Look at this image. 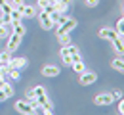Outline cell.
Masks as SVG:
<instances>
[{
	"label": "cell",
	"mask_w": 124,
	"mask_h": 115,
	"mask_svg": "<svg viewBox=\"0 0 124 115\" xmlns=\"http://www.w3.org/2000/svg\"><path fill=\"white\" fill-rule=\"evenodd\" d=\"M14 109L19 111V113H23V115H29L31 111H34V106H32L31 102H27V100H17L16 104H14Z\"/></svg>",
	"instance_id": "obj_1"
},
{
	"label": "cell",
	"mask_w": 124,
	"mask_h": 115,
	"mask_svg": "<svg viewBox=\"0 0 124 115\" xmlns=\"http://www.w3.org/2000/svg\"><path fill=\"white\" fill-rule=\"evenodd\" d=\"M77 27V19H73V17H67L65 21H63L61 25L57 27V35H69L73 29Z\"/></svg>",
	"instance_id": "obj_2"
},
{
	"label": "cell",
	"mask_w": 124,
	"mask_h": 115,
	"mask_svg": "<svg viewBox=\"0 0 124 115\" xmlns=\"http://www.w3.org/2000/svg\"><path fill=\"white\" fill-rule=\"evenodd\" d=\"M21 38L23 36H19V35H16V33H10L8 35V44H6V52H14V50H17V46L21 44Z\"/></svg>",
	"instance_id": "obj_3"
},
{
	"label": "cell",
	"mask_w": 124,
	"mask_h": 115,
	"mask_svg": "<svg viewBox=\"0 0 124 115\" xmlns=\"http://www.w3.org/2000/svg\"><path fill=\"white\" fill-rule=\"evenodd\" d=\"M113 102H115V98H113L111 92H101V94H97V96L93 98V104H95V106H111Z\"/></svg>",
	"instance_id": "obj_4"
},
{
	"label": "cell",
	"mask_w": 124,
	"mask_h": 115,
	"mask_svg": "<svg viewBox=\"0 0 124 115\" xmlns=\"http://www.w3.org/2000/svg\"><path fill=\"white\" fill-rule=\"evenodd\" d=\"M95 81H97V75H95L93 71H84V73H80V79H78V82H80L82 86L93 84Z\"/></svg>",
	"instance_id": "obj_5"
},
{
	"label": "cell",
	"mask_w": 124,
	"mask_h": 115,
	"mask_svg": "<svg viewBox=\"0 0 124 115\" xmlns=\"http://www.w3.org/2000/svg\"><path fill=\"white\" fill-rule=\"evenodd\" d=\"M38 23H40V27L46 29V31H50V29L54 27V21H52V17H50L48 12H40V14H38Z\"/></svg>",
	"instance_id": "obj_6"
},
{
	"label": "cell",
	"mask_w": 124,
	"mask_h": 115,
	"mask_svg": "<svg viewBox=\"0 0 124 115\" xmlns=\"http://www.w3.org/2000/svg\"><path fill=\"white\" fill-rule=\"evenodd\" d=\"M6 67H14V69H23V67H27V58H16V56H12V60L8 62V65Z\"/></svg>",
	"instance_id": "obj_7"
},
{
	"label": "cell",
	"mask_w": 124,
	"mask_h": 115,
	"mask_svg": "<svg viewBox=\"0 0 124 115\" xmlns=\"http://www.w3.org/2000/svg\"><path fill=\"white\" fill-rule=\"evenodd\" d=\"M55 4H57V0H38V8H40V12H52V10H55Z\"/></svg>",
	"instance_id": "obj_8"
},
{
	"label": "cell",
	"mask_w": 124,
	"mask_h": 115,
	"mask_svg": "<svg viewBox=\"0 0 124 115\" xmlns=\"http://www.w3.org/2000/svg\"><path fill=\"white\" fill-rule=\"evenodd\" d=\"M118 35L115 29H111V27H103V29H99V38H103V40H113V38H116Z\"/></svg>",
	"instance_id": "obj_9"
},
{
	"label": "cell",
	"mask_w": 124,
	"mask_h": 115,
	"mask_svg": "<svg viewBox=\"0 0 124 115\" xmlns=\"http://www.w3.org/2000/svg\"><path fill=\"white\" fill-rule=\"evenodd\" d=\"M59 71H61L59 65H52V63L42 67V75H44V77H57V75H59Z\"/></svg>",
	"instance_id": "obj_10"
},
{
	"label": "cell",
	"mask_w": 124,
	"mask_h": 115,
	"mask_svg": "<svg viewBox=\"0 0 124 115\" xmlns=\"http://www.w3.org/2000/svg\"><path fill=\"white\" fill-rule=\"evenodd\" d=\"M111 44H113V50H115L118 56H124V38H122V36L113 38V40H111Z\"/></svg>",
	"instance_id": "obj_11"
},
{
	"label": "cell",
	"mask_w": 124,
	"mask_h": 115,
	"mask_svg": "<svg viewBox=\"0 0 124 115\" xmlns=\"http://www.w3.org/2000/svg\"><path fill=\"white\" fill-rule=\"evenodd\" d=\"M19 12H21L23 19H25V17H34V16H36V8L31 6V4H23V6L19 8Z\"/></svg>",
	"instance_id": "obj_12"
},
{
	"label": "cell",
	"mask_w": 124,
	"mask_h": 115,
	"mask_svg": "<svg viewBox=\"0 0 124 115\" xmlns=\"http://www.w3.org/2000/svg\"><path fill=\"white\" fill-rule=\"evenodd\" d=\"M50 17H52L54 25H61L63 21L67 19V16H65V14H61V12H57V10H52V12H50Z\"/></svg>",
	"instance_id": "obj_13"
},
{
	"label": "cell",
	"mask_w": 124,
	"mask_h": 115,
	"mask_svg": "<svg viewBox=\"0 0 124 115\" xmlns=\"http://www.w3.org/2000/svg\"><path fill=\"white\" fill-rule=\"evenodd\" d=\"M10 27H12V33L19 35V36H25V33H27V27H25L21 21H17V23H10Z\"/></svg>",
	"instance_id": "obj_14"
},
{
	"label": "cell",
	"mask_w": 124,
	"mask_h": 115,
	"mask_svg": "<svg viewBox=\"0 0 124 115\" xmlns=\"http://www.w3.org/2000/svg\"><path fill=\"white\" fill-rule=\"evenodd\" d=\"M111 67H113L115 71H118V73H124V58H122V56L115 58V60L111 62Z\"/></svg>",
	"instance_id": "obj_15"
},
{
	"label": "cell",
	"mask_w": 124,
	"mask_h": 115,
	"mask_svg": "<svg viewBox=\"0 0 124 115\" xmlns=\"http://www.w3.org/2000/svg\"><path fill=\"white\" fill-rule=\"evenodd\" d=\"M61 60H63L65 65H71V63H73V58H71V54H69L67 46H63V48H61Z\"/></svg>",
	"instance_id": "obj_16"
},
{
	"label": "cell",
	"mask_w": 124,
	"mask_h": 115,
	"mask_svg": "<svg viewBox=\"0 0 124 115\" xmlns=\"http://www.w3.org/2000/svg\"><path fill=\"white\" fill-rule=\"evenodd\" d=\"M71 67H73V71H75V73H78V75L86 71V67H84V63H82V60H78V62H73V63H71Z\"/></svg>",
	"instance_id": "obj_17"
},
{
	"label": "cell",
	"mask_w": 124,
	"mask_h": 115,
	"mask_svg": "<svg viewBox=\"0 0 124 115\" xmlns=\"http://www.w3.org/2000/svg\"><path fill=\"white\" fill-rule=\"evenodd\" d=\"M6 75H8L12 81H19V79H21V75H19V69H14V67H8Z\"/></svg>",
	"instance_id": "obj_18"
},
{
	"label": "cell",
	"mask_w": 124,
	"mask_h": 115,
	"mask_svg": "<svg viewBox=\"0 0 124 115\" xmlns=\"http://www.w3.org/2000/svg\"><path fill=\"white\" fill-rule=\"evenodd\" d=\"M23 19V16H21V12L19 10H12V14H10V23H17V21H21Z\"/></svg>",
	"instance_id": "obj_19"
},
{
	"label": "cell",
	"mask_w": 124,
	"mask_h": 115,
	"mask_svg": "<svg viewBox=\"0 0 124 115\" xmlns=\"http://www.w3.org/2000/svg\"><path fill=\"white\" fill-rule=\"evenodd\" d=\"M115 31H116V35H118V36H122V38H124V16L120 17L118 21H116V27H115Z\"/></svg>",
	"instance_id": "obj_20"
},
{
	"label": "cell",
	"mask_w": 124,
	"mask_h": 115,
	"mask_svg": "<svg viewBox=\"0 0 124 115\" xmlns=\"http://www.w3.org/2000/svg\"><path fill=\"white\" fill-rule=\"evenodd\" d=\"M0 90H2V92H4V94H6L8 98H10V96H14V86H12V84H10L8 81L2 84V88H0Z\"/></svg>",
	"instance_id": "obj_21"
},
{
	"label": "cell",
	"mask_w": 124,
	"mask_h": 115,
	"mask_svg": "<svg viewBox=\"0 0 124 115\" xmlns=\"http://www.w3.org/2000/svg\"><path fill=\"white\" fill-rule=\"evenodd\" d=\"M10 60H12V54H10V52H6V50L0 52V65H8Z\"/></svg>",
	"instance_id": "obj_22"
},
{
	"label": "cell",
	"mask_w": 124,
	"mask_h": 115,
	"mask_svg": "<svg viewBox=\"0 0 124 115\" xmlns=\"http://www.w3.org/2000/svg\"><path fill=\"white\" fill-rule=\"evenodd\" d=\"M27 102H31L32 106H36V94H34V90H27Z\"/></svg>",
	"instance_id": "obj_23"
},
{
	"label": "cell",
	"mask_w": 124,
	"mask_h": 115,
	"mask_svg": "<svg viewBox=\"0 0 124 115\" xmlns=\"http://www.w3.org/2000/svg\"><path fill=\"white\" fill-rule=\"evenodd\" d=\"M57 40L61 42L63 46H67V44H71V36H69V35H57Z\"/></svg>",
	"instance_id": "obj_24"
},
{
	"label": "cell",
	"mask_w": 124,
	"mask_h": 115,
	"mask_svg": "<svg viewBox=\"0 0 124 115\" xmlns=\"http://www.w3.org/2000/svg\"><path fill=\"white\" fill-rule=\"evenodd\" d=\"M10 4H12V8H16V10H19L23 4H25V0H10Z\"/></svg>",
	"instance_id": "obj_25"
},
{
	"label": "cell",
	"mask_w": 124,
	"mask_h": 115,
	"mask_svg": "<svg viewBox=\"0 0 124 115\" xmlns=\"http://www.w3.org/2000/svg\"><path fill=\"white\" fill-rule=\"evenodd\" d=\"M111 94H113V98L116 100V102H118V100L122 98V90H120V88H115V90H113Z\"/></svg>",
	"instance_id": "obj_26"
},
{
	"label": "cell",
	"mask_w": 124,
	"mask_h": 115,
	"mask_svg": "<svg viewBox=\"0 0 124 115\" xmlns=\"http://www.w3.org/2000/svg\"><path fill=\"white\" fill-rule=\"evenodd\" d=\"M32 90H34V94H36V96H40V94H44V92H46V88H44V86H40V84H38V86H34Z\"/></svg>",
	"instance_id": "obj_27"
},
{
	"label": "cell",
	"mask_w": 124,
	"mask_h": 115,
	"mask_svg": "<svg viewBox=\"0 0 124 115\" xmlns=\"http://www.w3.org/2000/svg\"><path fill=\"white\" fill-rule=\"evenodd\" d=\"M118 113H120V115H124V98H120V100H118Z\"/></svg>",
	"instance_id": "obj_28"
},
{
	"label": "cell",
	"mask_w": 124,
	"mask_h": 115,
	"mask_svg": "<svg viewBox=\"0 0 124 115\" xmlns=\"http://www.w3.org/2000/svg\"><path fill=\"white\" fill-rule=\"evenodd\" d=\"M97 2H99V0H86V6H88V8H95Z\"/></svg>",
	"instance_id": "obj_29"
},
{
	"label": "cell",
	"mask_w": 124,
	"mask_h": 115,
	"mask_svg": "<svg viewBox=\"0 0 124 115\" xmlns=\"http://www.w3.org/2000/svg\"><path fill=\"white\" fill-rule=\"evenodd\" d=\"M6 100H8V96H6V94L0 90V102H6Z\"/></svg>",
	"instance_id": "obj_30"
},
{
	"label": "cell",
	"mask_w": 124,
	"mask_h": 115,
	"mask_svg": "<svg viewBox=\"0 0 124 115\" xmlns=\"http://www.w3.org/2000/svg\"><path fill=\"white\" fill-rule=\"evenodd\" d=\"M57 2H63V4H67V6L71 4V0H57Z\"/></svg>",
	"instance_id": "obj_31"
},
{
	"label": "cell",
	"mask_w": 124,
	"mask_h": 115,
	"mask_svg": "<svg viewBox=\"0 0 124 115\" xmlns=\"http://www.w3.org/2000/svg\"><path fill=\"white\" fill-rule=\"evenodd\" d=\"M6 2H8V0H0V6H4V4H6Z\"/></svg>",
	"instance_id": "obj_32"
},
{
	"label": "cell",
	"mask_w": 124,
	"mask_h": 115,
	"mask_svg": "<svg viewBox=\"0 0 124 115\" xmlns=\"http://www.w3.org/2000/svg\"><path fill=\"white\" fill-rule=\"evenodd\" d=\"M0 25H4V19H2V17H0Z\"/></svg>",
	"instance_id": "obj_33"
},
{
	"label": "cell",
	"mask_w": 124,
	"mask_h": 115,
	"mask_svg": "<svg viewBox=\"0 0 124 115\" xmlns=\"http://www.w3.org/2000/svg\"><path fill=\"white\" fill-rule=\"evenodd\" d=\"M29 115H36V111H31V113H29Z\"/></svg>",
	"instance_id": "obj_34"
}]
</instances>
